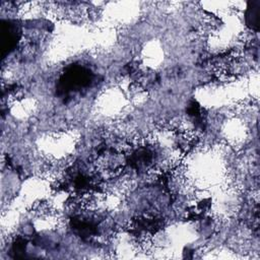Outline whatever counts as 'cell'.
<instances>
[{"mask_svg":"<svg viewBox=\"0 0 260 260\" xmlns=\"http://www.w3.org/2000/svg\"><path fill=\"white\" fill-rule=\"evenodd\" d=\"M259 10L260 1L255 0L250 2L248 9L246 11V23L250 28L254 30H257L259 27Z\"/></svg>","mask_w":260,"mask_h":260,"instance_id":"1","label":"cell"}]
</instances>
